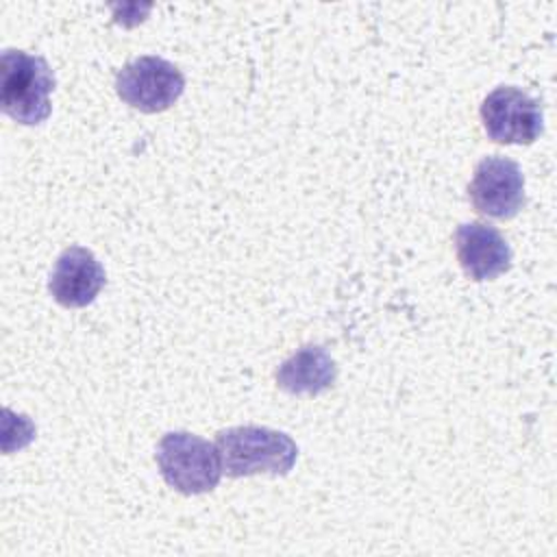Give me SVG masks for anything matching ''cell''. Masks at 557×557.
Returning <instances> with one entry per match:
<instances>
[{
    "mask_svg": "<svg viewBox=\"0 0 557 557\" xmlns=\"http://www.w3.org/2000/svg\"><path fill=\"white\" fill-rule=\"evenodd\" d=\"M157 463L165 483L187 496L215 490L224 474L215 444L187 431H172L161 437Z\"/></svg>",
    "mask_w": 557,
    "mask_h": 557,
    "instance_id": "cell-3",
    "label": "cell"
},
{
    "mask_svg": "<svg viewBox=\"0 0 557 557\" xmlns=\"http://www.w3.org/2000/svg\"><path fill=\"white\" fill-rule=\"evenodd\" d=\"M54 74L44 57L4 50L0 57V107L17 124H41L50 115Z\"/></svg>",
    "mask_w": 557,
    "mask_h": 557,
    "instance_id": "cell-2",
    "label": "cell"
},
{
    "mask_svg": "<svg viewBox=\"0 0 557 557\" xmlns=\"http://www.w3.org/2000/svg\"><path fill=\"white\" fill-rule=\"evenodd\" d=\"M481 122L496 144H533L544 128L542 104L518 87H496L481 104Z\"/></svg>",
    "mask_w": 557,
    "mask_h": 557,
    "instance_id": "cell-5",
    "label": "cell"
},
{
    "mask_svg": "<svg viewBox=\"0 0 557 557\" xmlns=\"http://www.w3.org/2000/svg\"><path fill=\"white\" fill-rule=\"evenodd\" d=\"M104 281V268L94 252L83 246H70L57 257L48 287L59 305L76 309L94 302Z\"/></svg>",
    "mask_w": 557,
    "mask_h": 557,
    "instance_id": "cell-7",
    "label": "cell"
},
{
    "mask_svg": "<svg viewBox=\"0 0 557 557\" xmlns=\"http://www.w3.org/2000/svg\"><path fill=\"white\" fill-rule=\"evenodd\" d=\"M472 207L487 218L509 220L524 207V176L516 161L492 154L476 163L468 185Z\"/></svg>",
    "mask_w": 557,
    "mask_h": 557,
    "instance_id": "cell-6",
    "label": "cell"
},
{
    "mask_svg": "<svg viewBox=\"0 0 557 557\" xmlns=\"http://www.w3.org/2000/svg\"><path fill=\"white\" fill-rule=\"evenodd\" d=\"M457 259L472 281H490L511 265V248L498 228L483 222H466L455 231Z\"/></svg>",
    "mask_w": 557,
    "mask_h": 557,
    "instance_id": "cell-8",
    "label": "cell"
},
{
    "mask_svg": "<svg viewBox=\"0 0 557 557\" xmlns=\"http://www.w3.org/2000/svg\"><path fill=\"white\" fill-rule=\"evenodd\" d=\"M215 448L220 453L222 472L239 479L250 474H287L298 457L296 442L268 426H231L218 433Z\"/></svg>",
    "mask_w": 557,
    "mask_h": 557,
    "instance_id": "cell-1",
    "label": "cell"
},
{
    "mask_svg": "<svg viewBox=\"0 0 557 557\" xmlns=\"http://www.w3.org/2000/svg\"><path fill=\"white\" fill-rule=\"evenodd\" d=\"M117 96L144 113L170 109L185 91L183 72L161 57H139L126 63L115 76Z\"/></svg>",
    "mask_w": 557,
    "mask_h": 557,
    "instance_id": "cell-4",
    "label": "cell"
},
{
    "mask_svg": "<svg viewBox=\"0 0 557 557\" xmlns=\"http://www.w3.org/2000/svg\"><path fill=\"white\" fill-rule=\"evenodd\" d=\"M337 379V366L320 346H302L276 370V385L287 394H322Z\"/></svg>",
    "mask_w": 557,
    "mask_h": 557,
    "instance_id": "cell-9",
    "label": "cell"
}]
</instances>
